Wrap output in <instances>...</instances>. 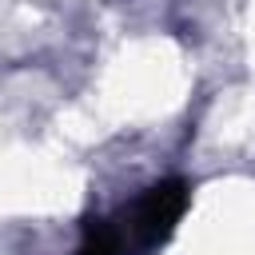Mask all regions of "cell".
Segmentation results:
<instances>
[{"label": "cell", "instance_id": "cell-1", "mask_svg": "<svg viewBox=\"0 0 255 255\" xmlns=\"http://www.w3.org/2000/svg\"><path fill=\"white\" fill-rule=\"evenodd\" d=\"M183 211H187V183L183 179H163V183L147 187L131 203V211L120 215V231L128 239V251L131 247H155V243H163L175 231V223H179Z\"/></svg>", "mask_w": 255, "mask_h": 255}, {"label": "cell", "instance_id": "cell-2", "mask_svg": "<svg viewBox=\"0 0 255 255\" xmlns=\"http://www.w3.org/2000/svg\"><path fill=\"white\" fill-rule=\"evenodd\" d=\"M76 255H128V239L120 231V219H84V239Z\"/></svg>", "mask_w": 255, "mask_h": 255}]
</instances>
